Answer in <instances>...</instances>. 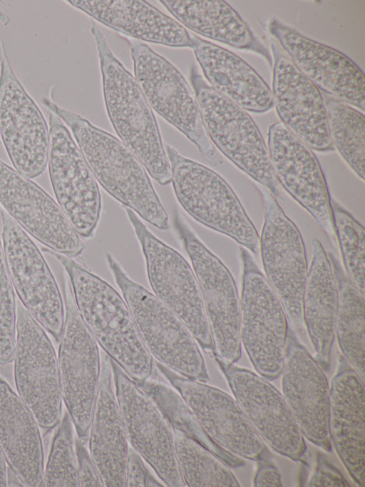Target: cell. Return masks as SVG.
<instances>
[{
    "label": "cell",
    "instance_id": "cell-1",
    "mask_svg": "<svg viewBox=\"0 0 365 487\" xmlns=\"http://www.w3.org/2000/svg\"><path fill=\"white\" fill-rule=\"evenodd\" d=\"M64 267L80 316L106 355L138 383L151 378L155 361L123 297L72 258L43 248Z\"/></svg>",
    "mask_w": 365,
    "mask_h": 487
},
{
    "label": "cell",
    "instance_id": "cell-2",
    "mask_svg": "<svg viewBox=\"0 0 365 487\" xmlns=\"http://www.w3.org/2000/svg\"><path fill=\"white\" fill-rule=\"evenodd\" d=\"M42 103L69 127L95 179L112 197L157 229H169L168 215L147 170L120 140L62 108L51 96Z\"/></svg>",
    "mask_w": 365,
    "mask_h": 487
},
{
    "label": "cell",
    "instance_id": "cell-3",
    "mask_svg": "<svg viewBox=\"0 0 365 487\" xmlns=\"http://www.w3.org/2000/svg\"><path fill=\"white\" fill-rule=\"evenodd\" d=\"M91 32L97 47L106 109L113 129L151 177L160 185L168 184L170 166L151 106L93 19Z\"/></svg>",
    "mask_w": 365,
    "mask_h": 487
},
{
    "label": "cell",
    "instance_id": "cell-4",
    "mask_svg": "<svg viewBox=\"0 0 365 487\" xmlns=\"http://www.w3.org/2000/svg\"><path fill=\"white\" fill-rule=\"evenodd\" d=\"M106 261L152 357L180 376L208 380L198 343L182 321L153 293L133 281L111 253L106 254Z\"/></svg>",
    "mask_w": 365,
    "mask_h": 487
},
{
    "label": "cell",
    "instance_id": "cell-5",
    "mask_svg": "<svg viewBox=\"0 0 365 487\" xmlns=\"http://www.w3.org/2000/svg\"><path fill=\"white\" fill-rule=\"evenodd\" d=\"M171 182L183 209L203 226L229 236L254 253L259 236L229 184L211 169L165 144Z\"/></svg>",
    "mask_w": 365,
    "mask_h": 487
},
{
    "label": "cell",
    "instance_id": "cell-6",
    "mask_svg": "<svg viewBox=\"0 0 365 487\" xmlns=\"http://www.w3.org/2000/svg\"><path fill=\"white\" fill-rule=\"evenodd\" d=\"M190 81L213 146L273 196H280L267 148L250 114L216 91L195 66L191 68Z\"/></svg>",
    "mask_w": 365,
    "mask_h": 487
},
{
    "label": "cell",
    "instance_id": "cell-7",
    "mask_svg": "<svg viewBox=\"0 0 365 487\" xmlns=\"http://www.w3.org/2000/svg\"><path fill=\"white\" fill-rule=\"evenodd\" d=\"M242 264L240 340L257 373L272 381L282 373L289 321L284 306L245 248L240 247Z\"/></svg>",
    "mask_w": 365,
    "mask_h": 487
},
{
    "label": "cell",
    "instance_id": "cell-8",
    "mask_svg": "<svg viewBox=\"0 0 365 487\" xmlns=\"http://www.w3.org/2000/svg\"><path fill=\"white\" fill-rule=\"evenodd\" d=\"M125 39L130 46L135 78L151 108L191 141L210 164H222L206 131L195 92L181 73L146 44Z\"/></svg>",
    "mask_w": 365,
    "mask_h": 487
},
{
    "label": "cell",
    "instance_id": "cell-9",
    "mask_svg": "<svg viewBox=\"0 0 365 487\" xmlns=\"http://www.w3.org/2000/svg\"><path fill=\"white\" fill-rule=\"evenodd\" d=\"M175 229L197 278L217 363L232 365L241 356L240 298L235 279L224 263L197 236L178 214Z\"/></svg>",
    "mask_w": 365,
    "mask_h": 487
},
{
    "label": "cell",
    "instance_id": "cell-10",
    "mask_svg": "<svg viewBox=\"0 0 365 487\" xmlns=\"http://www.w3.org/2000/svg\"><path fill=\"white\" fill-rule=\"evenodd\" d=\"M140 245L153 294L185 325L198 345L213 351L199 284L187 260L156 237L131 209L124 207Z\"/></svg>",
    "mask_w": 365,
    "mask_h": 487
},
{
    "label": "cell",
    "instance_id": "cell-11",
    "mask_svg": "<svg viewBox=\"0 0 365 487\" xmlns=\"http://www.w3.org/2000/svg\"><path fill=\"white\" fill-rule=\"evenodd\" d=\"M14 360L18 395L40 427L55 428L61 419L63 401L58 358L45 329L20 303Z\"/></svg>",
    "mask_w": 365,
    "mask_h": 487
},
{
    "label": "cell",
    "instance_id": "cell-12",
    "mask_svg": "<svg viewBox=\"0 0 365 487\" xmlns=\"http://www.w3.org/2000/svg\"><path fill=\"white\" fill-rule=\"evenodd\" d=\"M63 295L65 321L58 357L61 395L78 437L87 439L100 383V352L78 313L68 281Z\"/></svg>",
    "mask_w": 365,
    "mask_h": 487
},
{
    "label": "cell",
    "instance_id": "cell-13",
    "mask_svg": "<svg viewBox=\"0 0 365 487\" xmlns=\"http://www.w3.org/2000/svg\"><path fill=\"white\" fill-rule=\"evenodd\" d=\"M264 203V223L259 238L265 277L281 301L292 328L302 324V303L308 266L302 236L275 197L256 186Z\"/></svg>",
    "mask_w": 365,
    "mask_h": 487
},
{
    "label": "cell",
    "instance_id": "cell-14",
    "mask_svg": "<svg viewBox=\"0 0 365 487\" xmlns=\"http://www.w3.org/2000/svg\"><path fill=\"white\" fill-rule=\"evenodd\" d=\"M48 119L47 164L58 204L76 233L91 238L102 211L98 182L63 121L51 111Z\"/></svg>",
    "mask_w": 365,
    "mask_h": 487
},
{
    "label": "cell",
    "instance_id": "cell-15",
    "mask_svg": "<svg viewBox=\"0 0 365 487\" xmlns=\"http://www.w3.org/2000/svg\"><path fill=\"white\" fill-rule=\"evenodd\" d=\"M110 363L115 394L130 447L165 486H185L179 471L169 422L137 382L110 359Z\"/></svg>",
    "mask_w": 365,
    "mask_h": 487
},
{
    "label": "cell",
    "instance_id": "cell-16",
    "mask_svg": "<svg viewBox=\"0 0 365 487\" xmlns=\"http://www.w3.org/2000/svg\"><path fill=\"white\" fill-rule=\"evenodd\" d=\"M1 212L3 248L14 288L24 308L59 342L65 308L58 284L26 231L4 210Z\"/></svg>",
    "mask_w": 365,
    "mask_h": 487
},
{
    "label": "cell",
    "instance_id": "cell-17",
    "mask_svg": "<svg viewBox=\"0 0 365 487\" xmlns=\"http://www.w3.org/2000/svg\"><path fill=\"white\" fill-rule=\"evenodd\" d=\"M155 364L213 443L233 455L264 461L267 447L235 399L216 387L180 376L158 362Z\"/></svg>",
    "mask_w": 365,
    "mask_h": 487
},
{
    "label": "cell",
    "instance_id": "cell-18",
    "mask_svg": "<svg viewBox=\"0 0 365 487\" xmlns=\"http://www.w3.org/2000/svg\"><path fill=\"white\" fill-rule=\"evenodd\" d=\"M0 136L19 173L42 174L48 164L49 131L44 116L16 76L0 42Z\"/></svg>",
    "mask_w": 365,
    "mask_h": 487
},
{
    "label": "cell",
    "instance_id": "cell-19",
    "mask_svg": "<svg viewBox=\"0 0 365 487\" xmlns=\"http://www.w3.org/2000/svg\"><path fill=\"white\" fill-rule=\"evenodd\" d=\"M252 428L277 453L294 461L307 451L304 436L282 395L250 370L217 363Z\"/></svg>",
    "mask_w": 365,
    "mask_h": 487
},
{
    "label": "cell",
    "instance_id": "cell-20",
    "mask_svg": "<svg viewBox=\"0 0 365 487\" xmlns=\"http://www.w3.org/2000/svg\"><path fill=\"white\" fill-rule=\"evenodd\" d=\"M0 204L27 233L69 258L85 245L59 205L38 185L0 160Z\"/></svg>",
    "mask_w": 365,
    "mask_h": 487
},
{
    "label": "cell",
    "instance_id": "cell-21",
    "mask_svg": "<svg viewBox=\"0 0 365 487\" xmlns=\"http://www.w3.org/2000/svg\"><path fill=\"white\" fill-rule=\"evenodd\" d=\"M268 153L279 184L302 206L332 245L336 236L331 197L320 164L312 150L281 122L267 134Z\"/></svg>",
    "mask_w": 365,
    "mask_h": 487
},
{
    "label": "cell",
    "instance_id": "cell-22",
    "mask_svg": "<svg viewBox=\"0 0 365 487\" xmlns=\"http://www.w3.org/2000/svg\"><path fill=\"white\" fill-rule=\"evenodd\" d=\"M270 45L274 56L273 103L281 123L312 150L334 151L319 90L274 38L270 39Z\"/></svg>",
    "mask_w": 365,
    "mask_h": 487
},
{
    "label": "cell",
    "instance_id": "cell-23",
    "mask_svg": "<svg viewBox=\"0 0 365 487\" xmlns=\"http://www.w3.org/2000/svg\"><path fill=\"white\" fill-rule=\"evenodd\" d=\"M282 375V395L304 436L330 451L329 386L319 363L289 328Z\"/></svg>",
    "mask_w": 365,
    "mask_h": 487
},
{
    "label": "cell",
    "instance_id": "cell-24",
    "mask_svg": "<svg viewBox=\"0 0 365 487\" xmlns=\"http://www.w3.org/2000/svg\"><path fill=\"white\" fill-rule=\"evenodd\" d=\"M267 29L297 67L324 94L365 109V77L340 51L302 36L277 19Z\"/></svg>",
    "mask_w": 365,
    "mask_h": 487
},
{
    "label": "cell",
    "instance_id": "cell-25",
    "mask_svg": "<svg viewBox=\"0 0 365 487\" xmlns=\"http://www.w3.org/2000/svg\"><path fill=\"white\" fill-rule=\"evenodd\" d=\"M331 443L354 483L364 486V381L344 357H339L329 386L328 418Z\"/></svg>",
    "mask_w": 365,
    "mask_h": 487
},
{
    "label": "cell",
    "instance_id": "cell-26",
    "mask_svg": "<svg viewBox=\"0 0 365 487\" xmlns=\"http://www.w3.org/2000/svg\"><path fill=\"white\" fill-rule=\"evenodd\" d=\"M111 378L106 355L89 428L88 450L104 486L124 487L130 447Z\"/></svg>",
    "mask_w": 365,
    "mask_h": 487
},
{
    "label": "cell",
    "instance_id": "cell-27",
    "mask_svg": "<svg viewBox=\"0 0 365 487\" xmlns=\"http://www.w3.org/2000/svg\"><path fill=\"white\" fill-rule=\"evenodd\" d=\"M0 448L23 486H43V449L39 425L19 396L1 378Z\"/></svg>",
    "mask_w": 365,
    "mask_h": 487
},
{
    "label": "cell",
    "instance_id": "cell-28",
    "mask_svg": "<svg viewBox=\"0 0 365 487\" xmlns=\"http://www.w3.org/2000/svg\"><path fill=\"white\" fill-rule=\"evenodd\" d=\"M66 1L93 19L134 39L171 47H191L192 34L179 22L145 1Z\"/></svg>",
    "mask_w": 365,
    "mask_h": 487
},
{
    "label": "cell",
    "instance_id": "cell-29",
    "mask_svg": "<svg viewBox=\"0 0 365 487\" xmlns=\"http://www.w3.org/2000/svg\"><path fill=\"white\" fill-rule=\"evenodd\" d=\"M210 85L247 111L262 114L274 106L261 76L230 51L192 34L191 47Z\"/></svg>",
    "mask_w": 365,
    "mask_h": 487
},
{
    "label": "cell",
    "instance_id": "cell-30",
    "mask_svg": "<svg viewBox=\"0 0 365 487\" xmlns=\"http://www.w3.org/2000/svg\"><path fill=\"white\" fill-rule=\"evenodd\" d=\"M312 258L304 287L302 317L315 359L329 370L338 308L336 278L322 244L313 239Z\"/></svg>",
    "mask_w": 365,
    "mask_h": 487
},
{
    "label": "cell",
    "instance_id": "cell-31",
    "mask_svg": "<svg viewBox=\"0 0 365 487\" xmlns=\"http://www.w3.org/2000/svg\"><path fill=\"white\" fill-rule=\"evenodd\" d=\"M160 2L184 26L197 34L237 49L252 51L270 66L272 56L247 23L221 0H161Z\"/></svg>",
    "mask_w": 365,
    "mask_h": 487
},
{
    "label": "cell",
    "instance_id": "cell-32",
    "mask_svg": "<svg viewBox=\"0 0 365 487\" xmlns=\"http://www.w3.org/2000/svg\"><path fill=\"white\" fill-rule=\"evenodd\" d=\"M338 287L334 335L342 356L364 381V296L354 287L336 256L327 253Z\"/></svg>",
    "mask_w": 365,
    "mask_h": 487
},
{
    "label": "cell",
    "instance_id": "cell-33",
    "mask_svg": "<svg viewBox=\"0 0 365 487\" xmlns=\"http://www.w3.org/2000/svg\"><path fill=\"white\" fill-rule=\"evenodd\" d=\"M172 430L176 460L185 486H240L225 462L182 432Z\"/></svg>",
    "mask_w": 365,
    "mask_h": 487
},
{
    "label": "cell",
    "instance_id": "cell-34",
    "mask_svg": "<svg viewBox=\"0 0 365 487\" xmlns=\"http://www.w3.org/2000/svg\"><path fill=\"white\" fill-rule=\"evenodd\" d=\"M324 95L333 146L357 176L364 181V116L347 103Z\"/></svg>",
    "mask_w": 365,
    "mask_h": 487
},
{
    "label": "cell",
    "instance_id": "cell-35",
    "mask_svg": "<svg viewBox=\"0 0 365 487\" xmlns=\"http://www.w3.org/2000/svg\"><path fill=\"white\" fill-rule=\"evenodd\" d=\"M138 384L153 399L172 428L194 439L227 465L235 467L244 465L242 460L220 448L208 438L178 392L167 385L150 378Z\"/></svg>",
    "mask_w": 365,
    "mask_h": 487
},
{
    "label": "cell",
    "instance_id": "cell-36",
    "mask_svg": "<svg viewBox=\"0 0 365 487\" xmlns=\"http://www.w3.org/2000/svg\"><path fill=\"white\" fill-rule=\"evenodd\" d=\"M335 236L345 273L364 296L365 231L364 226L335 200H331Z\"/></svg>",
    "mask_w": 365,
    "mask_h": 487
},
{
    "label": "cell",
    "instance_id": "cell-37",
    "mask_svg": "<svg viewBox=\"0 0 365 487\" xmlns=\"http://www.w3.org/2000/svg\"><path fill=\"white\" fill-rule=\"evenodd\" d=\"M43 486H78L73 423L66 413L53 437Z\"/></svg>",
    "mask_w": 365,
    "mask_h": 487
},
{
    "label": "cell",
    "instance_id": "cell-38",
    "mask_svg": "<svg viewBox=\"0 0 365 487\" xmlns=\"http://www.w3.org/2000/svg\"><path fill=\"white\" fill-rule=\"evenodd\" d=\"M16 306L14 286L0 241V364L14 358L16 343Z\"/></svg>",
    "mask_w": 365,
    "mask_h": 487
},
{
    "label": "cell",
    "instance_id": "cell-39",
    "mask_svg": "<svg viewBox=\"0 0 365 487\" xmlns=\"http://www.w3.org/2000/svg\"><path fill=\"white\" fill-rule=\"evenodd\" d=\"M86 440L81 438L75 439V450L77 460L78 486H104L101 476L86 445Z\"/></svg>",
    "mask_w": 365,
    "mask_h": 487
},
{
    "label": "cell",
    "instance_id": "cell-40",
    "mask_svg": "<svg viewBox=\"0 0 365 487\" xmlns=\"http://www.w3.org/2000/svg\"><path fill=\"white\" fill-rule=\"evenodd\" d=\"M316 461V466L307 486H350L340 471L324 455L318 453Z\"/></svg>",
    "mask_w": 365,
    "mask_h": 487
},
{
    "label": "cell",
    "instance_id": "cell-41",
    "mask_svg": "<svg viewBox=\"0 0 365 487\" xmlns=\"http://www.w3.org/2000/svg\"><path fill=\"white\" fill-rule=\"evenodd\" d=\"M149 472L142 457L130 447L126 464L125 486L145 487Z\"/></svg>",
    "mask_w": 365,
    "mask_h": 487
},
{
    "label": "cell",
    "instance_id": "cell-42",
    "mask_svg": "<svg viewBox=\"0 0 365 487\" xmlns=\"http://www.w3.org/2000/svg\"><path fill=\"white\" fill-rule=\"evenodd\" d=\"M259 466L253 478L255 487H281L282 481L278 468L266 461H258Z\"/></svg>",
    "mask_w": 365,
    "mask_h": 487
},
{
    "label": "cell",
    "instance_id": "cell-43",
    "mask_svg": "<svg viewBox=\"0 0 365 487\" xmlns=\"http://www.w3.org/2000/svg\"><path fill=\"white\" fill-rule=\"evenodd\" d=\"M7 485V473L6 461L3 453L0 448V487H4Z\"/></svg>",
    "mask_w": 365,
    "mask_h": 487
},
{
    "label": "cell",
    "instance_id": "cell-44",
    "mask_svg": "<svg viewBox=\"0 0 365 487\" xmlns=\"http://www.w3.org/2000/svg\"><path fill=\"white\" fill-rule=\"evenodd\" d=\"M0 23H1L5 26H6L9 23V16L1 9H0Z\"/></svg>",
    "mask_w": 365,
    "mask_h": 487
},
{
    "label": "cell",
    "instance_id": "cell-45",
    "mask_svg": "<svg viewBox=\"0 0 365 487\" xmlns=\"http://www.w3.org/2000/svg\"><path fill=\"white\" fill-rule=\"evenodd\" d=\"M1 209H0V211H1Z\"/></svg>",
    "mask_w": 365,
    "mask_h": 487
}]
</instances>
